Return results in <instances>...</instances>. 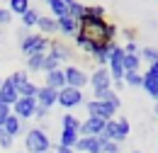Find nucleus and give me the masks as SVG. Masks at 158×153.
I'll return each mask as SVG.
<instances>
[{
    "mask_svg": "<svg viewBox=\"0 0 158 153\" xmlns=\"http://www.w3.org/2000/svg\"><path fill=\"white\" fill-rule=\"evenodd\" d=\"M78 34L85 37L90 44H114L119 27L107 19H83L78 22Z\"/></svg>",
    "mask_w": 158,
    "mask_h": 153,
    "instance_id": "obj_1",
    "label": "nucleus"
},
{
    "mask_svg": "<svg viewBox=\"0 0 158 153\" xmlns=\"http://www.w3.org/2000/svg\"><path fill=\"white\" fill-rule=\"evenodd\" d=\"M51 151V139L46 136V129L32 126L24 131V153H46Z\"/></svg>",
    "mask_w": 158,
    "mask_h": 153,
    "instance_id": "obj_2",
    "label": "nucleus"
},
{
    "mask_svg": "<svg viewBox=\"0 0 158 153\" xmlns=\"http://www.w3.org/2000/svg\"><path fill=\"white\" fill-rule=\"evenodd\" d=\"M131 131V124H129V119L127 117H114V119H110V122H105V129H102V141H114L122 146V141L129 136Z\"/></svg>",
    "mask_w": 158,
    "mask_h": 153,
    "instance_id": "obj_3",
    "label": "nucleus"
},
{
    "mask_svg": "<svg viewBox=\"0 0 158 153\" xmlns=\"http://www.w3.org/2000/svg\"><path fill=\"white\" fill-rule=\"evenodd\" d=\"M20 51L24 56H37V54H46L49 51V37H41V34H27L20 41Z\"/></svg>",
    "mask_w": 158,
    "mask_h": 153,
    "instance_id": "obj_4",
    "label": "nucleus"
},
{
    "mask_svg": "<svg viewBox=\"0 0 158 153\" xmlns=\"http://www.w3.org/2000/svg\"><path fill=\"white\" fill-rule=\"evenodd\" d=\"M88 85L93 88V100H98L102 93H107V90H112V78H110V71L107 68H102L98 66L93 73H90V80H88Z\"/></svg>",
    "mask_w": 158,
    "mask_h": 153,
    "instance_id": "obj_5",
    "label": "nucleus"
},
{
    "mask_svg": "<svg viewBox=\"0 0 158 153\" xmlns=\"http://www.w3.org/2000/svg\"><path fill=\"white\" fill-rule=\"evenodd\" d=\"M85 110H88V117H98L102 122H110V119H114V114H117V110L112 105L102 102V100H88L85 102Z\"/></svg>",
    "mask_w": 158,
    "mask_h": 153,
    "instance_id": "obj_6",
    "label": "nucleus"
},
{
    "mask_svg": "<svg viewBox=\"0 0 158 153\" xmlns=\"http://www.w3.org/2000/svg\"><path fill=\"white\" fill-rule=\"evenodd\" d=\"M63 78H66V88H76V90H83L88 85V80H90V76L80 66H66L63 68Z\"/></svg>",
    "mask_w": 158,
    "mask_h": 153,
    "instance_id": "obj_7",
    "label": "nucleus"
},
{
    "mask_svg": "<svg viewBox=\"0 0 158 153\" xmlns=\"http://www.w3.org/2000/svg\"><path fill=\"white\" fill-rule=\"evenodd\" d=\"M10 110H12V114L17 117L20 122H27V119H32L34 112H37V100H34V97H17V102H15Z\"/></svg>",
    "mask_w": 158,
    "mask_h": 153,
    "instance_id": "obj_8",
    "label": "nucleus"
},
{
    "mask_svg": "<svg viewBox=\"0 0 158 153\" xmlns=\"http://www.w3.org/2000/svg\"><path fill=\"white\" fill-rule=\"evenodd\" d=\"M83 90H76V88H63L59 90V100H56V105H61L63 110H73V107H78L83 105Z\"/></svg>",
    "mask_w": 158,
    "mask_h": 153,
    "instance_id": "obj_9",
    "label": "nucleus"
},
{
    "mask_svg": "<svg viewBox=\"0 0 158 153\" xmlns=\"http://www.w3.org/2000/svg\"><path fill=\"white\" fill-rule=\"evenodd\" d=\"M46 54L54 56L59 63H66V61H71V56H73V49L66 46V44L59 41V39H49V51H46Z\"/></svg>",
    "mask_w": 158,
    "mask_h": 153,
    "instance_id": "obj_10",
    "label": "nucleus"
},
{
    "mask_svg": "<svg viewBox=\"0 0 158 153\" xmlns=\"http://www.w3.org/2000/svg\"><path fill=\"white\" fill-rule=\"evenodd\" d=\"M56 100H59V90H51V88H46V85H39V93H37V107L41 110H51L54 105H56Z\"/></svg>",
    "mask_w": 158,
    "mask_h": 153,
    "instance_id": "obj_11",
    "label": "nucleus"
},
{
    "mask_svg": "<svg viewBox=\"0 0 158 153\" xmlns=\"http://www.w3.org/2000/svg\"><path fill=\"white\" fill-rule=\"evenodd\" d=\"M102 129H105V122L98 117H85L80 122V136H102Z\"/></svg>",
    "mask_w": 158,
    "mask_h": 153,
    "instance_id": "obj_12",
    "label": "nucleus"
},
{
    "mask_svg": "<svg viewBox=\"0 0 158 153\" xmlns=\"http://www.w3.org/2000/svg\"><path fill=\"white\" fill-rule=\"evenodd\" d=\"M76 151L80 153H102V139L100 136H80L76 143Z\"/></svg>",
    "mask_w": 158,
    "mask_h": 153,
    "instance_id": "obj_13",
    "label": "nucleus"
},
{
    "mask_svg": "<svg viewBox=\"0 0 158 153\" xmlns=\"http://www.w3.org/2000/svg\"><path fill=\"white\" fill-rule=\"evenodd\" d=\"M17 88L10 83V78H2V85H0V105H7V107H12L15 102H17Z\"/></svg>",
    "mask_w": 158,
    "mask_h": 153,
    "instance_id": "obj_14",
    "label": "nucleus"
},
{
    "mask_svg": "<svg viewBox=\"0 0 158 153\" xmlns=\"http://www.w3.org/2000/svg\"><path fill=\"white\" fill-rule=\"evenodd\" d=\"M44 85H46V88H51V90H63V88H66L63 68H59V71H51V73H44Z\"/></svg>",
    "mask_w": 158,
    "mask_h": 153,
    "instance_id": "obj_15",
    "label": "nucleus"
},
{
    "mask_svg": "<svg viewBox=\"0 0 158 153\" xmlns=\"http://www.w3.org/2000/svg\"><path fill=\"white\" fill-rule=\"evenodd\" d=\"M56 34H63V37H73L78 34V22L71 17H63V19H56Z\"/></svg>",
    "mask_w": 158,
    "mask_h": 153,
    "instance_id": "obj_16",
    "label": "nucleus"
},
{
    "mask_svg": "<svg viewBox=\"0 0 158 153\" xmlns=\"http://www.w3.org/2000/svg\"><path fill=\"white\" fill-rule=\"evenodd\" d=\"M2 129H5L7 134L12 136V139L27 131V129H24V122H20V119H17V117H15V114H10V117H7V122L2 124Z\"/></svg>",
    "mask_w": 158,
    "mask_h": 153,
    "instance_id": "obj_17",
    "label": "nucleus"
},
{
    "mask_svg": "<svg viewBox=\"0 0 158 153\" xmlns=\"http://www.w3.org/2000/svg\"><path fill=\"white\" fill-rule=\"evenodd\" d=\"M37 29H39L41 37H49V34H56V19L51 15H41L37 22Z\"/></svg>",
    "mask_w": 158,
    "mask_h": 153,
    "instance_id": "obj_18",
    "label": "nucleus"
},
{
    "mask_svg": "<svg viewBox=\"0 0 158 153\" xmlns=\"http://www.w3.org/2000/svg\"><path fill=\"white\" fill-rule=\"evenodd\" d=\"M49 10H51L54 19L68 17V0H49Z\"/></svg>",
    "mask_w": 158,
    "mask_h": 153,
    "instance_id": "obj_19",
    "label": "nucleus"
},
{
    "mask_svg": "<svg viewBox=\"0 0 158 153\" xmlns=\"http://www.w3.org/2000/svg\"><path fill=\"white\" fill-rule=\"evenodd\" d=\"M78 139H80L78 131H66V129H61L59 146H63V148H71V151H76V143H78Z\"/></svg>",
    "mask_w": 158,
    "mask_h": 153,
    "instance_id": "obj_20",
    "label": "nucleus"
},
{
    "mask_svg": "<svg viewBox=\"0 0 158 153\" xmlns=\"http://www.w3.org/2000/svg\"><path fill=\"white\" fill-rule=\"evenodd\" d=\"M39 17H41L39 7H34V5H32V7H29V10H27V12L20 17V19H22V27H24V29H32V27H37Z\"/></svg>",
    "mask_w": 158,
    "mask_h": 153,
    "instance_id": "obj_21",
    "label": "nucleus"
},
{
    "mask_svg": "<svg viewBox=\"0 0 158 153\" xmlns=\"http://www.w3.org/2000/svg\"><path fill=\"white\" fill-rule=\"evenodd\" d=\"M29 7H32V2H29V0H10V2H7V10H10V15H12V17H15V15L22 17Z\"/></svg>",
    "mask_w": 158,
    "mask_h": 153,
    "instance_id": "obj_22",
    "label": "nucleus"
},
{
    "mask_svg": "<svg viewBox=\"0 0 158 153\" xmlns=\"http://www.w3.org/2000/svg\"><path fill=\"white\" fill-rule=\"evenodd\" d=\"M61 129H66V131H78L80 134V119L76 114H71V112H66V114L61 117Z\"/></svg>",
    "mask_w": 158,
    "mask_h": 153,
    "instance_id": "obj_23",
    "label": "nucleus"
},
{
    "mask_svg": "<svg viewBox=\"0 0 158 153\" xmlns=\"http://www.w3.org/2000/svg\"><path fill=\"white\" fill-rule=\"evenodd\" d=\"M85 5H88V2L68 0V17H71V19H76V22H80V19H83V15H85Z\"/></svg>",
    "mask_w": 158,
    "mask_h": 153,
    "instance_id": "obj_24",
    "label": "nucleus"
},
{
    "mask_svg": "<svg viewBox=\"0 0 158 153\" xmlns=\"http://www.w3.org/2000/svg\"><path fill=\"white\" fill-rule=\"evenodd\" d=\"M139 68H141L139 54H124V73H139Z\"/></svg>",
    "mask_w": 158,
    "mask_h": 153,
    "instance_id": "obj_25",
    "label": "nucleus"
},
{
    "mask_svg": "<svg viewBox=\"0 0 158 153\" xmlns=\"http://www.w3.org/2000/svg\"><path fill=\"white\" fill-rule=\"evenodd\" d=\"M44 58L46 54H37V56H29L27 58V73H41V68H44Z\"/></svg>",
    "mask_w": 158,
    "mask_h": 153,
    "instance_id": "obj_26",
    "label": "nucleus"
},
{
    "mask_svg": "<svg viewBox=\"0 0 158 153\" xmlns=\"http://www.w3.org/2000/svg\"><path fill=\"white\" fill-rule=\"evenodd\" d=\"M83 19H105V5H85ZM80 19V22H83Z\"/></svg>",
    "mask_w": 158,
    "mask_h": 153,
    "instance_id": "obj_27",
    "label": "nucleus"
},
{
    "mask_svg": "<svg viewBox=\"0 0 158 153\" xmlns=\"http://www.w3.org/2000/svg\"><path fill=\"white\" fill-rule=\"evenodd\" d=\"M141 76H143V73H141ZM141 88H143V93H146V95H151V97L158 102V80H153V78H148V76H143Z\"/></svg>",
    "mask_w": 158,
    "mask_h": 153,
    "instance_id": "obj_28",
    "label": "nucleus"
},
{
    "mask_svg": "<svg viewBox=\"0 0 158 153\" xmlns=\"http://www.w3.org/2000/svg\"><path fill=\"white\" fill-rule=\"evenodd\" d=\"M139 58L146 61V63L151 66V63H156V61H158V49H153V46H143V49L139 51Z\"/></svg>",
    "mask_w": 158,
    "mask_h": 153,
    "instance_id": "obj_29",
    "label": "nucleus"
},
{
    "mask_svg": "<svg viewBox=\"0 0 158 153\" xmlns=\"http://www.w3.org/2000/svg\"><path fill=\"white\" fill-rule=\"evenodd\" d=\"M98 100L107 102V105H112V107H114L117 112H119V107H122V100H119V95L114 93V90H107V93H102V95H100Z\"/></svg>",
    "mask_w": 158,
    "mask_h": 153,
    "instance_id": "obj_30",
    "label": "nucleus"
},
{
    "mask_svg": "<svg viewBox=\"0 0 158 153\" xmlns=\"http://www.w3.org/2000/svg\"><path fill=\"white\" fill-rule=\"evenodd\" d=\"M17 93H20V97H34V100H37V93H39V85L29 80V83H24V85H22L20 90H17Z\"/></svg>",
    "mask_w": 158,
    "mask_h": 153,
    "instance_id": "obj_31",
    "label": "nucleus"
},
{
    "mask_svg": "<svg viewBox=\"0 0 158 153\" xmlns=\"http://www.w3.org/2000/svg\"><path fill=\"white\" fill-rule=\"evenodd\" d=\"M10 83H12V85L20 90L24 83H29V73H27V71H15V73L10 76Z\"/></svg>",
    "mask_w": 158,
    "mask_h": 153,
    "instance_id": "obj_32",
    "label": "nucleus"
},
{
    "mask_svg": "<svg viewBox=\"0 0 158 153\" xmlns=\"http://www.w3.org/2000/svg\"><path fill=\"white\" fill-rule=\"evenodd\" d=\"M122 83L129 85V88H141L143 76H141V73H124V80H122Z\"/></svg>",
    "mask_w": 158,
    "mask_h": 153,
    "instance_id": "obj_33",
    "label": "nucleus"
},
{
    "mask_svg": "<svg viewBox=\"0 0 158 153\" xmlns=\"http://www.w3.org/2000/svg\"><path fill=\"white\" fill-rule=\"evenodd\" d=\"M61 68V63L56 61L54 56H49L46 54V58H44V68H41V73H51V71H59Z\"/></svg>",
    "mask_w": 158,
    "mask_h": 153,
    "instance_id": "obj_34",
    "label": "nucleus"
},
{
    "mask_svg": "<svg viewBox=\"0 0 158 153\" xmlns=\"http://www.w3.org/2000/svg\"><path fill=\"white\" fill-rule=\"evenodd\" d=\"M12 143H15V139L7 134L5 129H0V148H2V151H10V148H12Z\"/></svg>",
    "mask_w": 158,
    "mask_h": 153,
    "instance_id": "obj_35",
    "label": "nucleus"
},
{
    "mask_svg": "<svg viewBox=\"0 0 158 153\" xmlns=\"http://www.w3.org/2000/svg\"><path fill=\"white\" fill-rule=\"evenodd\" d=\"M122 146L114 143V141H102V153H119Z\"/></svg>",
    "mask_w": 158,
    "mask_h": 153,
    "instance_id": "obj_36",
    "label": "nucleus"
},
{
    "mask_svg": "<svg viewBox=\"0 0 158 153\" xmlns=\"http://www.w3.org/2000/svg\"><path fill=\"white\" fill-rule=\"evenodd\" d=\"M12 114V110L7 107V105H0V129H2V124L7 122V117Z\"/></svg>",
    "mask_w": 158,
    "mask_h": 153,
    "instance_id": "obj_37",
    "label": "nucleus"
},
{
    "mask_svg": "<svg viewBox=\"0 0 158 153\" xmlns=\"http://www.w3.org/2000/svg\"><path fill=\"white\" fill-rule=\"evenodd\" d=\"M7 22H12L10 10H7V7H0V27H2V24H7Z\"/></svg>",
    "mask_w": 158,
    "mask_h": 153,
    "instance_id": "obj_38",
    "label": "nucleus"
},
{
    "mask_svg": "<svg viewBox=\"0 0 158 153\" xmlns=\"http://www.w3.org/2000/svg\"><path fill=\"white\" fill-rule=\"evenodd\" d=\"M122 49H124V54H139V51H141V49L136 46V41H127Z\"/></svg>",
    "mask_w": 158,
    "mask_h": 153,
    "instance_id": "obj_39",
    "label": "nucleus"
},
{
    "mask_svg": "<svg viewBox=\"0 0 158 153\" xmlns=\"http://www.w3.org/2000/svg\"><path fill=\"white\" fill-rule=\"evenodd\" d=\"M143 76H148V78H153V80H158V61L156 63H151L148 68H146V73Z\"/></svg>",
    "mask_w": 158,
    "mask_h": 153,
    "instance_id": "obj_40",
    "label": "nucleus"
},
{
    "mask_svg": "<svg viewBox=\"0 0 158 153\" xmlns=\"http://www.w3.org/2000/svg\"><path fill=\"white\" fill-rule=\"evenodd\" d=\"M46 114H49V112H46V110H41V107H37V112H34V117H37V119H44Z\"/></svg>",
    "mask_w": 158,
    "mask_h": 153,
    "instance_id": "obj_41",
    "label": "nucleus"
},
{
    "mask_svg": "<svg viewBox=\"0 0 158 153\" xmlns=\"http://www.w3.org/2000/svg\"><path fill=\"white\" fill-rule=\"evenodd\" d=\"M51 153H76V151H71V148H63V146H56Z\"/></svg>",
    "mask_w": 158,
    "mask_h": 153,
    "instance_id": "obj_42",
    "label": "nucleus"
},
{
    "mask_svg": "<svg viewBox=\"0 0 158 153\" xmlns=\"http://www.w3.org/2000/svg\"><path fill=\"white\" fill-rule=\"evenodd\" d=\"M27 34H29V29H24V27H20V32H17V37H20V41H22L24 37H27Z\"/></svg>",
    "mask_w": 158,
    "mask_h": 153,
    "instance_id": "obj_43",
    "label": "nucleus"
},
{
    "mask_svg": "<svg viewBox=\"0 0 158 153\" xmlns=\"http://www.w3.org/2000/svg\"><path fill=\"white\" fill-rule=\"evenodd\" d=\"M156 117H158V102H156Z\"/></svg>",
    "mask_w": 158,
    "mask_h": 153,
    "instance_id": "obj_44",
    "label": "nucleus"
},
{
    "mask_svg": "<svg viewBox=\"0 0 158 153\" xmlns=\"http://www.w3.org/2000/svg\"><path fill=\"white\" fill-rule=\"evenodd\" d=\"M0 85H2V78H0Z\"/></svg>",
    "mask_w": 158,
    "mask_h": 153,
    "instance_id": "obj_45",
    "label": "nucleus"
},
{
    "mask_svg": "<svg viewBox=\"0 0 158 153\" xmlns=\"http://www.w3.org/2000/svg\"><path fill=\"white\" fill-rule=\"evenodd\" d=\"M17 153H24V151H17Z\"/></svg>",
    "mask_w": 158,
    "mask_h": 153,
    "instance_id": "obj_46",
    "label": "nucleus"
},
{
    "mask_svg": "<svg viewBox=\"0 0 158 153\" xmlns=\"http://www.w3.org/2000/svg\"><path fill=\"white\" fill-rule=\"evenodd\" d=\"M46 153H51V151H46Z\"/></svg>",
    "mask_w": 158,
    "mask_h": 153,
    "instance_id": "obj_47",
    "label": "nucleus"
},
{
    "mask_svg": "<svg viewBox=\"0 0 158 153\" xmlns=\"http://www.w3.org/2000/svg\"><path fill=\"white\" fill-rule=\"evenodd\" d=\"M153 153H158V151H153Z\"/></svg>",
    "mask_w": 158,
    "mask_h": 153,
    "instance_id": "obj_48",
    "label": "nucleus"
}]
</instances>
